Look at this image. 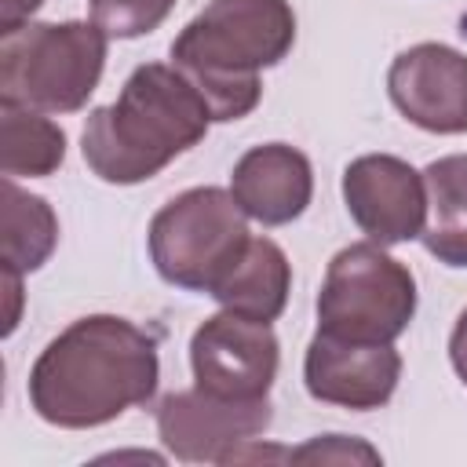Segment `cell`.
Instances as JSON below:
<instances>
[{"label": "cell", "instance_id": "cell-1", "mask_svg": "<svg viewBox=\"0 0 467 467\" xmlns=\"http://www.w3.org/2000/svg\"><path fill=\"white\" fill-rule=\"evenodd\" d=\"M157 343L117 314H88L62 328L33 361L29 405L62 431L113 423L157 390Z\"/></svg>", "mask_w": 467, "mask_h": 467}, {"label": "cell", "instance_id": "cell-2", "mask_svg": "<svg viewBox=\"0 0 467 467\" xmlns=\"http://www.w3.org/2000/svg\"><path fill=\"white\" fill-rule=\"evenodd\" d=\"M212 124L201 91L171 62L139 66L117 102L95 106L80 131V153L109 186H135L193 150Z\"/></svg>", "mask_w": 467, "mask_h": 467}, {"label": "cell", "instance_id": "cell-3", "mask_svg": "<svg viewBox=\"0 0 467 467\" xmlns=\"http://www.w3.org/2000/svg\"><path fill=\"white\" fill-rule=\"evenodd\" d=\"M296 44L288 0H212L171 40V66L201 91L212 120H241L259 99V73Z\"/></svg>", "mask_w": 467, "mask_h": 467}, {"label": "cell", "instance_id": "cell-4", "mask_svg": "<svg viewBox=\"0 0 467 467\" xmlns=\"http://www.w3.org/2000/svg\"><path fill=\"white\" fill-rule=\"evenodd\" d=\"M106 29L95 22H22L0 33V102L77 113L106 69Z\"/></svg>", "mask_w": 467, "mask_h": 467}, {"label": "cell", "instance_id": "cell-5", "mask_svg": "<svg viewBox=\"0 0 467 467\" xmlns=\"http://www.w3.org/2000/svg\"><path fill=\"white\" fill-rule=\"evenodd\" d=\"M248 241V215L234 193L219 186H193L171 197L150 223V259L157 274L186 292L212 296Z\"/></svg>", "mask_w": 467, "mask_h": 467}, {"label": "cell", "instance_id": "cell-6", "mask_svg": "<svg viewBox=\"0 0 467 467\" xmlns=\"http://www.w3.org/2000/svg\"><path fill=\"white\" fill-rule=\"evenodd\" d=\"M416 314V277L376 241L347 244L332 255L317 292V332L394 343Z\"/></svg>", "mask_w": 467, "mask_h": 467}, {"label": "cell", "instance_id": "cell-7", "mask_svg": "<svg viewBox=\"0 0 467 467\" xmlns=\"http://www.w3.org/2000/svg\"><path fill=\"white\" fill-rule=\"evenodd\" d=\"M281 347L270 321H255L234 310L212 314L190 339V368L193 387L230 398V401H259L270 394L277 376Z\"/></svg>", "mask_w": 467, "mask_h": 467}, {"label": "cell", "instance_id": "cell-8", "mask_svg": "<svg viewBox=\"0 0 467 467\" xmlns=\"http://www.w3.org/2000/svg\"><path fill=\"white\" fill-rule=\"evenodd\" d=\"M274 420L270 398L230 401L201 387L175 390L157 409V434L182 463H230L234 452L255 441Z\"/></svg>", "mask_w": 467, "mask_h": 467}, {"label": "cell", "instance_id": "cell-9", "mask_svg": "<svg viewBox=\"0 0 467 467\" xmlns=\"http://www.w3.org/2000/svg\"><path fill=\"white\" fill-rule=\"evenodd\" d=\"M343 201L358 230L390 248L423 234L427 182L409 161L390 153H365L343 168Z\"/></svg>", "mask_w": 467, "mask_h": 467}, {"label": "cell", "instance_id": "cell-10", "mask_svg": "<svg viewBox=\"0 0 467 467\" xmlns=\"http://www.w3.org/2000/svg\"><path fill=\"white\" fill-rule=\"evenodd\" d=\"M387 91L398 113L431 135L467 131V55L449 44H412L387 73Z\"/></svg>", "mask_w": 467, "mask_h": 467}, {"label": "cell", "instance_id": "cell-11", "mask_svg": "<svg viewBox=\"0 0 467 467\" xmlns=\"http://www.w3.org/2000/svg\"><path fill=\"white\" fill-rule=\"evenodd\" d=\"M401 379V354L394 343H358L317 332L303 358V383L314 401L368 412L390 401Z\"/></svg>", "mask_w": 467, "mask_h": 467}, {"label": "cell", "instance_id": "cell-12", "mask_svg": "<svg viewBox=\"0 0 467 467\" xmlns=\"http://www.w3.org/2000/svg\"><path fill=\"white\" fill-rule=\"evenodd\" d=\"M230 193L248 219L285 226L306 212L314 197V168L303 150L288 142H263L234 164Z\"/></svg>", "mask_w": 467, "mask_h": 467}, {"label": "cell", "instance_id": "cell-13", "mask_svg": "<svg viewBox=\"0 0 467 467\" xmlns=\"http://www.w3.org/2000/svg\"><path fill=\"white\" fill-rule=\"evenodd\" d=\"M292 292V266L277 241L252 237L244 255L234 263V270L215 285V299L223 310L255 317V321H277Z\"/></svg>", "mask_w": 467, "mask_h": 467}, {"label": "cell", "instance_id": "cell-14", "mask_svg": "<svg viewBox=\"0 0 467 467\" xmlns=\"http://www.w3.org/2000/svg\"><path fill=\"white\" fill-rule=\"evenodd\" d=\"M427 182V223L423 248L452 266L467 270V153L438 157L423 168Z\"/></svg>", "mask_w": 467, "mask_h": 467}, {"label": "cell", "instance_id": "cell-15", "mask_svg": "<svg viewBox=\"0 0 467 467\" xmlns=\"http://www.w3.org/2000/svg\"><path fill=\"white\" fill-rule=\"evenodd\" d=\"M66 161V131L40 109L0 102L4 179H47Z\"/></svg>", "mask_w": 467, "mask_h": 467}, {"label": "cell", "instance_id": "cell-16", "mask_svg": "<svg viewBox=\"0 0 467 467\" xmlns=\"http://www.w3.org/2000/svg\"><path fill=\"white\" fill-rule=\"evenodd\" d=\"M0 234H4V270L33 274L51 259L58 244L55 208L44 197L15 186V179H4Z\"/></svg>", "mask_w": 467, "mask_h": 467}, {"label": "cell", "instance_id": "cell-17", "mask_svg": "<svg viewBox=\"0 0 467 467\" xmlns=\"http://www.w3.org/2000/svg\"><path fill=\"white\" fill-rule=\"evenodd\" d=\"M91 22L106 29V36L135 40L153 33L175 7V0H88Z\"/></svg>", "mask_w": 467, "mask_h": 467}, {"label": "cell", "instance_id": "cell-18", "mask_svg": "<svg viewBox=\"0 0 467 467\" xmlns=\"http://www.w3.org/2000/svg\"><path fill=\"white\" fill-rule=\"evenodd\" d=\"M292 460H321V463H379V452L358 438H347V434H325V438H314L306 441L303 449L292 452Z\"/></svg>", "mask_w": 467, "mask_h": 467}, {"label": "cell", "instance_id": "cell-19", "mask_svg": "<svg viewBox=\"0 0 467 467\" xmlns=\"http://www.w3.org/2000/svg\"><path fill=\"white\" fill-rule=\"evenodd\" d=\"M449 361H452L456 376H460L463 387H467V310L456 317V328H452V336H449Z\"/></svg>", "mask_w": 467, "mask_h": 467}, {"label": "cell", "instance_id": "cell-20", "mask_svg": "<svg viewBox=\"0 0 467 467\" xmlns=\"http://www.w3.org/2000/svg\"><path fill=\"white\" fill-rule=\"evenodd\" d=\"M40 4H44V0H0V33H7V29L22 26V22H29Z\"/></svg>", "mask_w": 467, "mask_h": 467}, {"label": "cell", "instance_id": "cell-21", "mask_svg": "<svg viewBox=\"0 0 467 467\" xmlns=\"http://www.w3.org/2000/svg\"><path fill=\"white\" fill-rule=\"evenodd\" d=\"M4 285H7V299H11V306H7V325H4V336H11V332H15V325H18V303H22V274H15V270H4Z\"/></svg>", "mask_w": 467, "mask_h": 467}]
</instances>
